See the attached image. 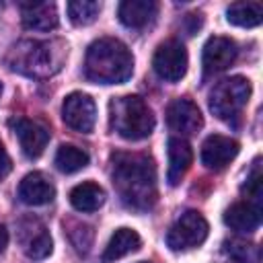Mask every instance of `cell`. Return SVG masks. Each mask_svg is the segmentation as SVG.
<instances>
[{
  "label": "cell",
  "instance_id": "1",
  "mask_svg": "<svg viewBox=\"0 0 263 263\" xmlns=\"http://www.w3.org/2000/svg\"><path fill=\"white\" fill-rule=\"evenodd\" d=\"M113 162V185L127 208L150 210L156 201V166L146 154L115 152Z\"/></svg>",
  "mask_w": 263,
  "mask_h": 263
},
{
  "label": "cell",
  "instance_id": "2",
  "mask_svg": "<svg viewBox=\"0 0 263 263\" xmlns=\"http://www.w3.org/2000/svg\"><path fill=\"white\" fill-rule=\"evenodd\" d=\"M68 58V45L62 39H23L6 53L12 72L29 78H49L58 74Z\"/></svg>",
  "mask_w": 263,
  "mask_h": 263
},
{
  "label": "cell",
  "instance_id": "3",
  "mask_svg": "<svg viewBox=\"0 0 263 263\" xmlns=\"http://www.w3.org/2000/svg\"><path fill=\"white\" fill-rule=\"evenodd\" d=\"M134 72V55L115 37L92 41L84 58V76L97 84H121Z\"/></svg>",
  "mask_w": 263,
  "mask_h": 263
},
{
  "label": "cell",
  "instance_id": "4",
  "mask_svg": "<svg viewBox=\"0 0 263 263\" xmlns=\"http://www.w3.org/2000/svg\"><path fill=\"white\" fill-rule=\"evenodd\" d=\"M154 113L138 95H123L109 103V125L125 140H144L154 129Z\"/></svg>",
  "mask_w": 263,
  "mask_h": 263
},
{
  "label": "cell",
  "instance_id": "5",
  "mask_svg": "<svg viewBox=\"0 0 263 263\" xmlns=\"http://www.w3.org/2000/svg\"><path fill=\"white\" fill-rule=\"evenodd\" d=\"M251 99V82L242 76H230L220 80L210 92V111L222 119H236Z\"/></svg>",
  "mask_w": 263,
  "mask_h": 263
},
{
  "label": "cell",
  "instance_id": "6",
  "mask_svg": "<svg viewBox=\"0 0 263 263\" xmlns=\"http://www.w3.org/2000/svg\"><path fill=\"white\" fill-rule=\"evenodd\" d=\"M208 222L205 218L195 212V210H189L185 214H181L175 224L168 228L166 232V245L168 249L173 251H189V249H195L199 247L205 238H208Z\"/></svg>",
  "mask_w": 263,
  "mask_h": 263
},
{
  "label": "cell",
  "instance_id": "7",
  "mask_svg": "<svg viewBox=\"0 0 263 263\" xmlns=\"http://www.w3.org/2000/svg\"><path fill=\"white\" fill-rule=\"evenodd\" d=\"M187 64H189L187 49L177 39H168V41L160 43L152 58V68H154L156 76L166 82L181 80L187 72Z\"/></svg>",
  "mask_w": 263,
  "mask_h": 263
},
{
  "label": "cell",
  "instance_id": "8",
  "mask_svg": "<svg viewBox=\"0 0 263 263\" xmlns=\"http://www.w3.org/2000/svg\"><path fill=\"white\" fill-rule=\"evenodd\" d=\"M16 236H18V245H21L23 253L33 261H41V259L49 257L53 251V242H51L47 228L43 226L41 220H37L33 216L18 220Z\"/></svg>",
  "mask_w": 263,
  "mask_h": 263
},
{
  "label": "cell",
  "instance_id": "9",
  "mask_svg": "<svg viewBox=\"0 0 263 263\" xmlns=\"http://www.w3.org/2000/svg\"><path fill=\"white\" fill-rule=\"evenodd\" d=\"M62 119L70 129L88 134L97 123V105L84 92H70L62 103Z\"/></svg>",
  "mask_w": 263,
  "mask_h": 263
},
{
  "label": "cell",
  "instance_id": "10",
  "mask_svg": "<svg viewBox=\"0 0 263 263\" xmlns=\"http://www.w3.org/2000/svg\"><path fill=\"white\" fill-rule=\"evenodd\" d=\"M10 129L14 132V136L18 138L21 150L27 158H39L49 142V129L35 121V119H27V117H12L8 121Z\"/></svg>",
  "mask_w": 263,
  "mask_h": 263
},
{
  "label": "cell",
  "instance_id": "11",
  "mask_svg": "<svg viewBox=\"0 0 263 263\" xmlns=\"http://www.w3.org/2000/svg\"><path fill=\"white\" fill-rule=\"evenodd\" d=\"M166 123L173 132L179 134V138H183V136L197 134L203 125V117L199 107L193 101L183 97V99L171 101V105L166 107Z\"/></svg>",
  "mask_w": 263,
  "mask_h": 263
},
{
  "label": "cell",
  "instance_id": "12",
  "mask_svg": "<svg viewBox=\"0 0 263 263\" xmlns=\"http://www.w3.org/2000/svg\"><path fill=\"white\" fill-rule=\"evenodd\" d=\"M236 55H238V49H236V43L232 39L214 35L203 45V53H201L203 72L205 74L224 72L226 68H230L234 64Z\"/></svg>",
  "mask_w": 263,
  "mask_h": 263
},
{
  "label": "cell",
  "instance_id": "13",
  "mask_svg": "<svg viewBox=\"0 0 263 263\" xmlns=\"http://www.w3.org/2000/svg\"><path fill=\"white\" fill-rule=\"evenodd\" d=\"M240 146L236 140L220 134H212L201 144V162L212 171L226 168L238 154Z\"/></svg>",
  "mask_w": 263,
  "mask_h": 263
},
{
  "label": "cell",
  "instance_id": "14",
  "mask_svg": "<svg viewBox=\"0 0 263 263\" xmlns=\"http://www.w3.org/2000/svg\"><path fill=\"white\" fill-rule=\"evenodd\" d=\"M166 154H168V168H166V181L171 187L179 185L185 173L189 171L193 162V150L185 138H171L166 144Z\"/></svg>",
  "mask_w": 263,
  "mask_h": 263
},
{
  "label": "cell",
  "instance_id": "15",
  "mask_svg": "<svg viewBox=\"0 0 263 263\" xmlns=\"http://www.w3.org/2000/svg\"><path fill=\"white\" fill-rule=\"evenodd\" d=\"M55 197V187L51 179L43 173H29L18 183V199L27 205H45Z\"/></svg>",
  "mask_w": 263,
  "mask_h": 263
},
{
  "label": "cell",
  "instance_id": "16",
  "mask_svg": "<svg viewBox=\"0 0 263 263\" xmlns=\"http://www.w3.org/2000/svg\"><path fill=\"white\" fill-rule=\"evenodd\" d=\"M224 224L236 232H255L261 224V203L242 199L224 212Z\"/></svg>",
  "mask_w": 263,
  "mask_h": 263
},
{
  "label": "cell",
  "instance_id": "17",
  "mask_svg": "<svg viewBox=\"0 0 263 263\" xmlns=\"http://www.w3.org/2000/svg\"><path fill=\"white\" fill-rule=\"evenodd\" d=\"M23 27L31 31H51L58 27V8L53 2H25L21 4Z\"/></svg>",
  "mask_w": 263,
  "mask_h": 263
},
{
  "label": "cell",
  "instance_id": "18",
  "mask_svg": "<svg viewBox=\"0 0 263 263\" xmlns=\"http://www.w3.org/2000/svg\"><path fill=\"white\" fill-rule=\"evenodd\" d=\"M158 12V4L154 0H125L117 8L119 21L129 29H144L154 21Z\"/></svg>",
  "mask_w": 263,
  "mask_h": 263
},
{
  "label": "cell",
  "instance_id": "19",
  "mask_svg": "<svg viewBox=\"0 0 263 263\" xmlns=\"http://www.w3.org/2000/svg\"><path fill=\"white\" fill-rule=\"evenodd\" d=\"M140 245H142V238H140V234L136 230H132V228H117L111 234V238H109V242L105 247L103 261L105 263L117 261V259H121V257H125L129 253H136L140 249Z\"/></svg>",
  "mask_w": 263,
  "mask_h": 263
},
{
  "label": "cell",
  "instance_id": "20",
  "mask_svg": "<svg viewBox=\"0 0 263 263\" xmlns=\"http://www.w3.org/2000/svg\"><path fill=\"white\" fill-rule=\"evenodd\" d=\"M70 203L78 212H97L105 203V191L92 181H84L70 191Z\"/></svg>",
  "mask_w": 263,
  "mask_h": 263
},
{
  "label": "cell",
  "instance_id": "21",
  "mask_svg": "<svg viewBox=\"0 0 263 263\" xmlns=\"http://www.w3.org/2000/svg\"><path fill=\"white\" fill-rule=\"evenodd\" d=\"M228 23L236 27H257L263 21V4L261 2H232L226 8Z\"/></svg>",
  "mask_w": 263,
  "mask_h": 263
},
{
  "label": "cell",
  "instance_id": "22",
  "mask_svg": "<svg viewBox=\"0 0 263 263\" xmlns=\"http://www.w3.org/2000/svg\"><path fill=\"white\" fill-rule=\"evenodd\" d=\"M86 164H88V154H86L82 148H78V146L64 144V146H60L58 152H55V166H58L62 173H66V175L76 173V171L84 168Z\"/></svg>",
  "mask_w": 263,
  "mask_h": 263
},
{
  "label": "cell",
  "instance_id": "23",
  "mask_svg": "<svg viewBox=\"0 0 263 263\" xmlns=\"http://www.w3.org/2000/svg\"><path fill=\"white\" fill-rule=\"evenodd\" d=\"M68 16L76 27H86L97 21L101 12V4L95 0H72L66 4Z\"/></svg>",
  "mask_w": 263,
  "mask_h": 263
},
{
  "label": "cell",
  "instance_id": "24",
  "mask_svg": "<svg viewBox=\"0 0 263 263\" xmlns=\"http://www.w3.org/2000/svg\"><path fill=\"white\" fill-rule=\"evenodd\" d=\"M226 253L236 263H259V249L245 240H230L226 242Z\"/></svg>",
  "mask_w": 263,
  "mask_h": 263
},
{
  "label": "cell",
  "instance_id": "25",
  "mask_svg": "<svg viewBox=\"0 0 263 263\" xmlns=\"http://www.w3.org/2000/svg\"><path fill=\"white\" fill-rule=\"evenodd\" d=\"M242 193H245V199L261 203V168H259V160H255V166H253L251 175L247 177V183L242 185Z\"/></svg>",
  "mask_w": 263,
  "mask_h": 263
},
{
  "label": "cell",
  "instance_id": "26",
  "mask_svg": "<svg viewBox=\"0 0 263 263\" xmlns=\"http://www.w3.org/2000/svg\"><path fill=\"white\" fill-rule=\"evenodd\" d=\"M10 168H12L10 156H8V152H6V148H4V144H2V140H0V181L10 173Z\"/></svg>",
  "mask_w": 263,
  "mask_h": 263
},
{
  "label": "cell",
  "instance_id": "27",
  "mask_svg": "<svg viewBox=\"0 0 263 263\" xmlns=\"http://www.w3.org/2000/svg\"><path fill=\"white\" fill-rule=\"evenodd\" d=\"M6 245H8V232H6V228L0 224V253L6 249Z\"/></svg>",
  "mask_w": 263,
  "mask_h": 263
},
{
  "label": "cell",
  "instance_id": "28",
  "mask_svg": "<svg viewBox=\"0 0 263 263\" xmlns=\"http://www.w3.org/2000/svg\"><path fill=\"white\" fill-rule=\"evenodd\" d=\"M0 95H2V82H0Z\"/></svg>",
  "mask_w": 263,
  "mask_h": 263
},
{
  "label": "cell",
  "instance_id": "29",
  "mask_svg": "<svg viewBox=\"0 0 263 263\" xmlns=\"http://www.w3.org/2000/svg\"><path fill=\"white\" fill-rule=\"evenodd\" d=\"M140 263H148V261H140Z\"/></svg>",
  "mask_w": 263,
  "mask_h": 263
}]
</instances>
